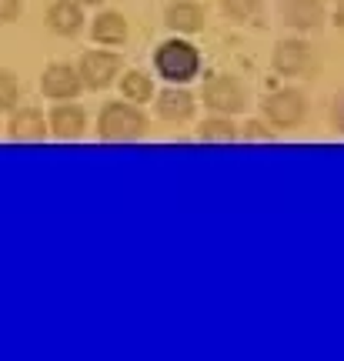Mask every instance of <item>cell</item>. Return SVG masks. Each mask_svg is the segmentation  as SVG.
Returning <instances> with one entry per match:
<instances>
[{
	"label": "cell",
	"instance_id": "cell-1",
	"mask_svg": "<svg viewBox=\"0 0 344 361\" xmlns=\"http://www.w3.org/2000/svg\"><path fill=\"white\" fill-rule=\"evenodd\" d=\"M147 134V114L140 104L130 101H107L97 114V137L107 144H130Z\"/></svg>",
	"mask_w": 344,
	"mask_h": 361
},
{
	"label": "cell",
	"instance_id": "cell-2",
	"mask_svg": "<svg viewBox=\"0 0 344 361\" xmlns=\"http://www.w3.org/2000/svg\"><path fill=\"white\" fill-rule=\"evenodd\" d=\"M154 67H157V74L167 80V84H188V80L197 78V71H201V54L194 47L191 40L178 37L164 40L157 51H154Z\"/></svg>",
	"mask_w": 344,
	"mask_h": 361
},
{
	"label": "cell",
	"instance_id": "cell-3",
	"mask_svg": "<svg viewBox=\"0 0 344 361\" xmlns=\"http://www.w3.org/2000/svg\"><path fill=\"white\" fill-rule=\"evenodd\" d=\"M261 111H264V121L274 130H294L307 121V97L305 90L297 87L271 90L264 97V104H261Z\"/></svg>",
	"mask_w": 344,
	"mask_h": 361
},
{
	"label": "cell",
	"instance_id": "cell-4",
	"mask_svg": "<svg viewBox=\"0 0 344 361\" xmlns=\"http://www.w3.org/2000/svg\"><path fill=\"white\" fill-rule=\"evenodd\" d=\"M271 67L281 78H311L318 71V54L305 37H281L271 54Z\"/></svg>",
	"mask_w": 344,
	"mask_h": 361
},
{
	"label": "cell",
	"instance_id": "cell-5",
	"mask_svg": "<svg viewBox=\"0 0 344 361\" xmlns=\"http://www.w3.org/2000/svg\"><path fill=\"white\" fill-rule=\"evenodd\" d=\"M201 101L211 114H241L244 107H247V87H244L241 80L234 78V74H217L204 84L201 90Z\"/></svg>",
	"mask_w": 344,
	"mask_h": 361
},
{
	"label": "cell",
	"instance_id": "cell-6",
	"mask_svg": "<svg viewBox=\"0 0 344 361\" xmlns=\"http://www.w3.org/2000/svg\"><path fill=\"white\" fill-rule=\"evenodd\" d=\"M77 74L87 90H107L124 74V57L114 51H87L77 64Z\"/></svg>",
	"mask_w": 344,
	"mask_h": 361
},
{
	"label": "cell",
	"instance_id": "cell-7",
	"mask_svg": "<svg viewBox=\"0 0 344 361\" xmlns=\"http://www.w3.org/2000/svg\"><path fill=\"white\" fill-rule=\"evenodd\" d=\"M80 90H84V80H80L74 64L54 61V64L44 67V74H40V94L44 97H51V101H77Z\"/></svg>",
	"mask_w": 344,
	"mask_h": 361
},
{
	"label": "cell",
	"instance_id": "cell-8",
	"mask_svg": "<svg viewBox=\"0 0 344 361\" xmlns=\"http://www.w3.org/2000/svg\"><path fill=\"white\" fill-rule=\"evenodd\" d=\"M154 111H157V117L167 121V124H184V121H191L194 111H197V97H194L184 84H167L164 90L154 94Z\"/></svg>",
	"mask_w": 344,
	"mask_h": 361
},
{
	"label": "cell",
	"instance_id": "cell-9",
	"mask_svg": "<svg viewBox=\"0 0 344 361\" xmlns=\"http://www.w3.org/2000/svg\"><path fill=\"white\" fill-rule=\"evenodd\" d=\"M281 20L291 27L294 34H314L328 24V7H324V0H284Z\"/></svg>",
	"mask_w": 344,
	"mask_h": 361
},
{
	"label": "cell",
	"instance_id": "cell-10",
	"mask_svg": "<svg viewBox=\"0 0 344 361\" xmlns=\"http://www.w3.org/2000/svg\"><path fill=\"white\" fill-rule=\"evenodd\" d=\"M47 128L57 141H80L87 134V111L77 101H57L47 114Z\"/></svg>",
	"mask_w": 344,
	"mask_h": 361
},
{
	"label": "cell",
	"instance_id": "cell-11",
	"mask_svg": "<svg viewBox=\"0 0 344 361\" xmlns=\"http://www.w3.org/2000/svg\"><path fill=\"white\" fill-rule=\"evenodd\" d=\"M204 24H207V11L197 4V0H167L164 27L171 34L191 37V34H201Z\"/></svg>",
	"mask_w": 344,
	"mask_h": 361
},
{
	"label": "cell",
	"instance_id": "cell-12",
	"mask_svg": "<svg viewBox=\"0 0 344 361\" xmlns=\"http://www.w3.org/2000/svg\"><path fill=\"white\" fill-rule=\"evenodd\" d=\"M4 130H7V137L17 144H40L47 134H51L47 117L40 114L37 107H13L11 121L4 124Z\"/></svg>",
	"mask_w": 344,
	"mask_h": 361
},
{
	"label": "cell",
	"instance_id": "cell-13",
	"mask_svg": "<svg viewBox=\"0 0 344 361\" xmlns=\"http://www.w3.org/2000/svg\"><path fill=\"white\" fill-rule=\"evenodd\" d=\"M84 7L77 0H54L47 7V27L57 37H77L84 30Z\"/></svg>",
	"mask_w": 344,
	"mask_h": 361
},
{
	"label": "cell",
	"instance_id": "cell-14",
	"mask_svg": "<svg viewBox=\"0 0 344 361\" xmlns=\"http://www.w3.org/2000/svg\"><path fill=\"white\" fill-rule=\"evenodd\" d=\"M128 20L121 11H97V17L90 20V37L94 44H104V47H117L128 40Z\"/></svg>",
	"mask_w": 344,
	"mask_h": 361
},
{
	"label": "cell",
	"instance_id": "cell-15",
	"mask_svg": "<svg viewBox=\"0 0 344 361\" xmlns=\"http://www.w3.org/2000/svg\"><path fill=\"white\" fill-rule=\"evenodd\" d=\"M238 124L231 114H214V117H204L201 128H197V141L204 144H231L238 141Z\"/></svg>",
	"mask_w": 344,
	"mask_h": 361
},
{
	"label": "cell",
	"instance_id": "cell-16",
	"mask_svg": "<svg viewBox=\"0 0 344 361\" xmlns=\"http://www.w3.org/2000/svg\"><path fill=\"white\" fill-rule=\"evenodd\" d=\"M117 80H121V94H124V101L147 104L154 97V80H151V74H144V71H124Z\"/></svg>",
	"mask_w": 344,
	"mask_h": 361
},
{
	"label": "cell",
	"instance_id": "cell-17",
	"mask_svg": "<svg viewBox=\"0 0 344 361\" xmlns=\"http://www.w3.org/2000/svg\"><path fill=\"white\" fill-rule=\"evenodd\" d=\"M221 11L234 24H254L264 11V0H221Z\"/></svg>",
	"mask_w": 344,
	"mask_h": 361
},
{
	"label": "cell",
	"instance_id": "cell-18",
	"mask_svg": "<svg viewBox=\"0 0 344 361\" xmlns=\"http://www.w3.org/2000/svg\"><path fill=\"white\" fill-rule=\"evenodd\" d=\"M20 78L7 71V67H0V111H13V107H20Z\"/></svg>",
	"mask_w": 344,
	"mask_h": 361
},
{
	"label": "cell",
	"instance_id": "cell-19",
	"mask_svg": "<svg viewBox=\"0 0 344 361\" xmlns=\"http://www.w3.org/2000/svg\"><path fill=\"white\" fill-rule=\"evenodd\" d=\"M238 137H241V141H264V144H271V141H278V134H274V130H268V124H264V121H247V124H244L241 130H238Z\"/></svg>",
	"mask_w": 344,
	"mask_h": 361
},
{
	"label": "cell",
	"instance_id": "cell-20",
	"mask_svg": "<svg viewBox=\"0 0 344 361\" xmlns=\"http://www.w3.org/2000/svg\"><path fill=\"white\" fill-rule=\"evenodd\" d=\"M24 13V0H0V24H13Z\"/></svg>",
	"mask_w": 344,
	"mask_h": 361
},
{
	"label": "cell",
	"instance_id": "cell-21",
	"mask_svg": "<svg viewBox=\"0 0 344 361\" xmlns=\"http://www.w3.org/2000/svg\"><path fill=\"white\" fill-rule=\"evenodd\" d=\"M334 124H338V130L344 134V94L338 97V104H334Z\"/></svg>",
	"mask_w": 344,
	"mask_h": 361
},
{
	"label": "cell",
	"instance_id": "cell-22",
	"mask_svg": "<svg viewBox=\"0 0 344 361\" xmlns=\"http://www.w3.org/2000/svg\"><path fill=\"white\" fill-rule=\"evenodd\" d=\"M334 27L344 34V0H338V7H334Z\"/></svg>",
	"mask_w": 344,
	"mask_h": 361
},
{
	"label": "cell",
	"instance_id": "cell-23",
	"mask_svg": "<svg viewBox=\"0 0 344 361\" xmlns=\"http://www.w3.org/2000/svg\"><path fill=\"white\" fill-rule=\"evenodd\" d=\"M77 4H80V7H101L104 0H77Z\"/></svg>",
	"mask_w": 344,
	"mask_h": 361
},
{
	"label": "cell",
	"instance_id": "cell-24",
	"mask_svg": "<svg viewBox=\"0 0 344 361\" xmlns=\"http://www.w3.org/2000/svg\"><path fill=\"white\" fill-rule=\"evenodd\" d=\"M0 130H4V124H0Z\"/></svg>",
	"mask_w": 344,
	"mask_h": 361
}]
</instances>
